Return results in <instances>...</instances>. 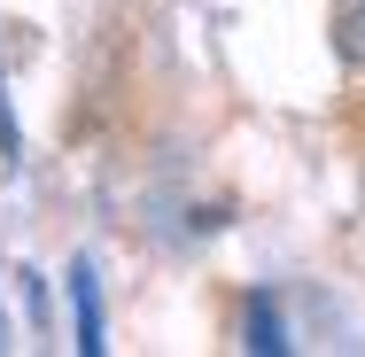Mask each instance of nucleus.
<instances>
[{
  "label": "nucleus",
  "mask_w": 365,
  "mask_h": 357,
  "mask_svg": "<svg viewBox=\"0 0 365 357\" xmlns=\"http://www.w3.org/2000/svg\"><path fill=\"white\" fill-rule=\"evenodd\" d=\"M71 303H78V350H101V295H93V264H71Z\"/></svg>",
  "instance_id": "nucleus-1"
},
{
  "label": "nucleus",
  "mask_w": 365,
  "mask_h": 357,
  "mask_svg": "<svg viewBox=\"0 0 365 357\" xmlns=\"http://www.w3.org/2000/svg\"><path fill=\"white\" fill-rule=\"evenodd\" d=\"M334 55L350 71H365V0H342L334 8Z\"/></svg>",
  "instance_id": "nucleus-2"
},
{
  "label": "nucleus",
  "mask_w": 365,
  "mask_h": 357,
  "mask_svg": "<svg viewBox=\"0 0 365 357\" xmlns=\"http://www.w3.org/2000/svg\"><path fill=\"white\" fill-rule=\"evenodd\" d=\"M249 350H264V357L288 350V326H280V303H272V295H257V303H249Z\"/></svg>",
  "instance_id": "nucleus-3"
},
{
  "label": "nucleus",
  "mask_w": 365,
  "mask_h": 357,
  "mask_svg": "<svg viewBox=\"0 0 365 357\" xmlns=\"http://www.w3.org/2000/svg\"><path fill=\"white\" fill-rule=\"evenodd\" d=\"M0 155H16V117H8V101H0Z\"/></svg>",
  "instance_id": "nucleus-4"
}]
</instances>
